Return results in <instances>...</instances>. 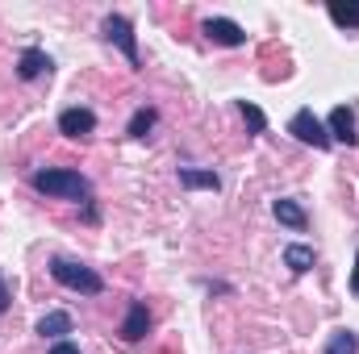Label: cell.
Instances as JSON below:
<instances>
[{"mask_svg": "<svg viewBox=\"0 0 359 354\" xmlns=\"http://www.w3.org/2000/svg\"><path fill=\"white\" fill-rule=\"evenodd\" d=\"M29 183L42 192V196H59V200H92V183L80 171H67V167H46V171H34Z\"/></svg>", "mask_w": 359, "mask_h": 354, "instance_id": "6da1fadb", "label": "cell"}, {"mask_svg": "<svg viewBox=\"0 0 359 354\" xmlns=\"http://www.w3.org/2000/svg\"><path fill=\"white\" fill-rule=\"evenodd\" d=\"M50 275L63 283V288H72V292H80V296H100L104 292V279L84 263H72V259H55L50 263Z\"/></svg>", "mask_w": 359, "mask_h": 354, "instance_id": "7a4b0ae2", "label": "cell"}, {"mask_svg": "<svg viewBox=\"0 0 359 354\" xmlns=\"http://www.w3.org/2000/svg\"><path fill=\"white\" fill-rule=\"evenodd\" d=\"M288 134H292L297 142L313 146V150H326V146H330V134H326V125L313 117V108H301V113H292V121H288Z\"/></svg>", "mask_w": 359, "mask_h": 354, "instance_id": "3957f363", "label": "cell"}, {"mask_svg": "<svg viewBox=\"0 0 359 354\" xmlns=\"http://www.w3.org/2000/svg\"><path fill=\"white\" fill-rule=\"evenodd\" d=\"M100 29H104V38L130 59V67H138V38H134V25L126 21V17H117V13H109L104 21H100Z\"/></svg>", "mask_w": 359, "mask_h": 354, "instance_id": "277c9868", "label": "cell"}, {"mask_svg": "<svg viewBox=\"0 0 359 354\" xmlns=\"http://www.w3.org/2000/svg\"><path fill=\"white\" fill-rule=\"evenodd\" d=\"M201 29H205V38H209V42H217V46H243V42H247L243 25H238V21H230V17H209Z\"/></svg>", "mask_w": 359, "mask_h": 354, "instance_id": "5b68a950", "label": "cell"}, {"mask_svg": "<svg viewBox=\"0 0 359 354\" xmlns=\"http://www.w3.org/2000/svg\"><path fill=\"white\" fill-rule=\"evenodd\" d=\"M92 129H96V113H92V108H63V113H59V134H67V138H88Z\"/></svg>", "mask_w": 359, "mask_h": 354, "instance_id": "8992f818", "label": "cell"}, {"mask_svg": "<svg viewBox=\"0 0 359 354\" xmlns=\"http://www.w3.org/2000/svg\"><path fill=\"white\" fill-rule=\"evenodd\" d=\"M50 55L46 50H38V46H29V50H21V59H17V76L21 80H38V76H50Z\"/></svg>", "mask_w": 359, "mask_h": 354, "instance_id": "52a82bcc", "label": "cell"}, {"mask_svg": "<svg viewBox=\"0 0 359 354\" xmlns=\"http://www.w3.org/2000/svg\"><path fill=\"white\" fill-rule=\"evenodd\" d=\"M147 330H151V313H147L142 300H134L130 313H126V321H121V338L126 342H138V338H147Z\"/></svg>", "mask_w": 359, "mask_h": 354, "instance_id": "ba28073f", "label": "cell"}, {"mask_svg": "<svg viewBox=\"0 0 359 354\" xmlns=\"http://www.w3.org/2000/svg\"><path fill=\"white\" fill-rule=\"evenodd\" d=\"M330 142H347V146H355V142H359L355 113H351V108H343V104L330 113Z\"/></svg>", "mask_w": 359, "mask_h": 354, "instance_id": "9c48e42d", "label": "cell"}, {"mask_svg": "<svg viewBox=\"0 0 359 354\" xmlns=\"http://www.w3.org/2000/svg\"><path fill=\"white\" fill-rule=\"evenodd\" d=\"M271 213H276V221H280V225H288V229H297V234L309 225V217H305V208H301L297 200H276V204H271Z\"/></svg>", "mask_w": 359, "mask_h": 354, "instance_id": "30bf717a", "label": "cell"}, {"mask_svg": "<svg viewBox=\"0 0 359 354\" xmlns=\"http://www.w3.org/2000/svg\"><path fill=\"white\" fill-rule=\"evenodd\" d=\"M38 334H42V338H63V334H72V313H46V317L38 321Z\"/></svg>", "mask_w": 359, "mask_h": 354, "instance_id": "8fae6325", "label": "cell"}, {"mask_svg": "<svg viewBox=\"0 0 359 354\" xmlns=\"http://www.w3.org/2000/svg\"><path fill=\"white\" fill-rule=\"evenodd\" d=\"M326 13L334 25H359V0H330Z\"/></svg>", "mask_w": 359, "mask_h": 354, "instance_id": "7c38bea8", "label": "cell"}, {"mask_svg": "<svg viewBox=\"0 0 359 354\" xmlns=\"http://www.w3.org/2000/svg\"><path fill=\"white\" fill-rule=\"evenodd\" d=\"M284 267H288L292 275H305V271L313 267V250H309V246H297V242L284 246Z\"/></svg>", "mask_w": 359, "mask_h": 354, "instance_id": "4fadbf2b", "label": "cell"}, {"mask_svg": "<svg viewBox=\"0 0 359 354\" xmlns=\"http://www.w3.org/2000/svg\"><path fill=\"white\" fill-rule=\"evenodd\" d=\"M180 183H184V187H209V192L222 187L217 171H196V167H180Z\"/></svg>", "mask_w": 359, "mask_h": 354, "instance_id": "5bb4252c", "label": "cell"}, {"mask_svg": "<svg viewBox=\"0 0 359 354\" xmlns=\"http://www.w3.org/2000/svg\"><path fill=\"white\" fill-rule=\"evenodd\" d=\"M326 354H359V334L355 330H339V334H330Z\"/></svg>", "mask_w": 359, "mask_h": 354, "instance_id": "9a60e30c", "label": "cell"}, {"mask_svg": "<svg viewBox=\"0 0 359 354\" xmlns=\"http://www.w3.org/2000/svg\"><path fill=\"white\" fill-rule=\"evenodd\" d=\"M155 121H159L155 108H138V113L130 117V138H147V134L155 129Z\"/></svg>", "mask_w": 359, "mask_h": 354, "instance_id": "2e32d148", "label": "cell"}, {"mask_svg": "<svg viewBox=\"0 0 359 354\" xmlns=\"http://www.w3.org/2000/svg\"><path fill=\"white\" fill-rule=\"evenodd\" d=\"M238 113H243V121L251 125V134H264V129H268V117H264V108H259V104L243 100V104H238Z\"/></svg>", "mask_w": 359, "mask_h": 354, "instance_id": "e0dca14e", "label": "cell"}, {"mask_svg": "<svg viewBox=\"0 0 359 354\" xmlns=\"http://www.w3.org/2000/svg\"><path fill=\"white\" fill-rule=\"evenodd\" d=\"M50 354H80V346H76V342H55Z\"/></svg>", "mask_w": 359, "mask_h": 354, "instance_id": "ac0fdd59", "label": "cell"}, {"mask_svg": "<svg viewBox=\"0 0 359 354\" xmlns=\"http://www.w3.org/2000/svg\"><path fill=\"white\" fill-rule=\"evenodd\" d=\"M4 309H8V283L0 279V313H4Z\"/></svg>", "mask_w": 359, "mask_h": 354, "instance_id": "d6986e66", "label": "cell"}, {"mask_svg": "<svg viewBox=\"0 0 359 354\" xmlns=\"http://www.w3.org/2000/svg\"><path fill=\"white\" fill-rule=\"evenodd\" d=\"M351 292L359 296V255H355V271H351Z\"/></svg>", "mask_w": 359, "mask_h": 354, "instance_id": "ffe728a7", "label": "cell"}]
</instances>
